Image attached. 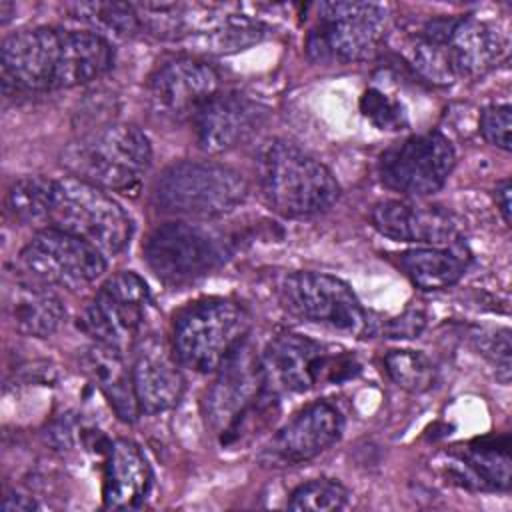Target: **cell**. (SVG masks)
<instances>
[{
  "instance_id": "6da1fadb",
  "label": "cell",
  "mask_w": 512,
  "mask_h": 512,
  "mask_svg": "<svg viewBox=\"0 0 512 512\" xmlns=\"http://www.w3.org/2000/svg\"><path fill=\"white\" fill-rule=\"evenodd\" d=\"M112 64V44L94 30L28 28L10 34L0 48L4 86L22 92L88 84Z\"/></svg>"
},
{
  "instance_id": "7a4b0ae2",
  "label": "cell",
  "mask_w": 512,
  "mask_h": 512,
  "mask_svg": "<svg viewBox=\"0 0 512 512\" xmlns=\"http://www.w3.org/2000/svg\"><path fill=\"white\" fill-rule=\"evenodd\" d=\"M504 54V36L492 24L472 16L432 18L406 42L410 66L434 84L482 76Z\"/></svg>"
},
{
  "instance_id": "3957f363",
  "label": "cell",
  "mask_w": 512,
  "mask_h": 512,
  "mask_svg": "<svg viewBox=\"0 0 512 512\" xmlns=\"http://www.w3.org/2000/svg\"><path fill=\"white\" fill-rule=\"evenodd\" d=\"M276 414V392L268 386L262 356L248 340L218 368L204 396L206 424L224 446L262 430Z\"/></svg>"
},
{
  "instance_id": "277c9868",
  "label": "cell",
  "mask_w": 512,
  "mask_h": 512,
  "mask_svg": "<svg viewBox=\"0 0 512 512\" xmlns=\"http://www.w3.org/2000/svg\"><path fill=\"white\" fill-rule=\"evenodd\" d=\"M256 174L266 204L288 218L322 214L340 196L334 174L288 140H270L260 148Z\"/></svg>"
},
{
  "instance_id": "5b68a950",
  "label": "cell",
  "mask_w": 512,
  "mask_h": 512,
  "mask_svg": "<svg viewBox=\"0 0 512 512\" xmlns=\"http://www.w3.org/2000/svg\"><path fill=\"white\" fill-rule=\"evenodd\" d=\"M152 162L148 136L134 124L114 122L96 128L62 154V164L72 176L102 190H132L140 184Z\"/></svg>"
},
{
  "instance_id": "8992f818",
  "label": "cell",
  "mask_w": 512,
  "mask_h": 512,
  "mask_svg": "<svg viewBox=\"0 0 512 512\" xmlns=\"http://www.w3.org/2000/svg\"><path fill=\"white\" fill-rule=\"evenodd\" d=\"M248 310L230 298H204L188 304L174 318L172 350L194 372H216L246 340Z\"/></svg>"
},
{
  "instance_id": "52a82bcc",
  "label": "cell",
  "mask_w": 512,
  "mask_h": 512,
  "mask_svg": "<svg viewBox=\"0 0 512 512\" xmlns=\"http://www.w3.org/2000/svg\"><path fill=\"white\" fill-rule=\"evenodd\" d=\"M48 228L74 234L110 256L122 252L132 236V220L124 208L102 188L76 176L52 180Z\"/></svg>"
},
{
  "instance_id": "ba28073f",
  "label": "cell",
  "mask_w": 512,
  "mask_h": 512,
  "mask_svg": "<svg viewBox=\"0 0 512 512\" xmlns=\"http://www.w3.org/2000/svg\"><path fill=\"white\" fill-rule=\"evenodd\" d=\"M248 184L244 176L218 162H176L168 166L154 186V202L164 212L212 218L244 202Z\"/></svg>"
},
{
  "instance_id": "9c48e42d",
  "label": "cell",
  "mask_w": 512,
  "mask_h": 512,
  "mask_svg": "<svg viewBox=\"0 0 512 512\" xmlns=\"http://www.w3.org/2000/svg\"><path fill=\"white\" fill-rule=\"evenodd\" d=\"M386 28V8L374 2H320L306 52L320 64H352L370 58Z\"/></svg>"
},
{
  "instance_id": "30bf717a",
  "label": "cell",
  "mask_w": 512,
  "mask_h": 512,
  "mask_svg": "<svg viewBox=\"0 0 512 512\" xmlns=\"http://www.w3.org/2000/svg\"><path fill=\"white\" fill-rule=\"evenodd\" d=\"M268 386L278 392H308L324 384H340L358 372V362L346 350L300 334H280L262 354Z\"/></svg>"
},
{
  "instance_id": "8fae6325",
  "label": "cell",
  "mask_w": 512,
  "mask_h": 512,
  "mask_svg": "<svg viewBox=\"0 0 512 512\" xmlns=\"http://www.w3.org/2000/svg\"><path fill=\"white\" fill-rule=\"evenodd\" d=\"M284 310L300 320L348 334H372L374 320L352 288L324 272H292L280 284Z\"/></svg>"
},
{
  "instance_id": "7c38bea8",
  "label": "cell",
  "mask_w": 512,
  "mask_h": 512,
  "mask_svg": "<svg viewBox=\"0 0 512 512\" xmlns=\"http://www.w3.org/2000/svg\"><path fill=\"white\" fill-rule=\"evenodd\" d=\"M148 306L146 282L134 272H118L102 284L84 308L78 326L96 344L122 352L140 340Z\"/></svg>"
},
{
  "instance_id": "4fadbf2b",
  "label": "cell",
  "mask_w": 512,
  "mask_h": 512,
  "mask_svg": "<svg viewBox=\"0 0 512 512\" xmlns=\"http://www.w3.org/2000/svg\"><path fill=\"white\" fill-rule=\"evenodd\" d=\"M144 258L160 280L184 284L218 268L226 260V246L204 226L168 222L148 236Z\"/></svg>"
},
{
  "instance_id": "5bb4252c",
  "label": "cell",
  "mask_w": 512,
  "mask_h": 512,
  "mask_svg": "<svg viewBox=\"0 0 512 512\" xmlns=\"http://www.w3.org/2000/svg\"><path fill=\"white\" fill-rule=\"evenodd\" d=\"M456 164L450 140L440 132H422L404 138L382 152L380 182L406 196H428L444 186Z\"/></svg>"
},
{
  "instance_id": "9a60e30c",
  "label": "cell",
  "mask_w": 512,
  "mask_h": 512,
  "mask_svg": "<svg viewBox=\"0 0 512 512\" xmlns=\"http://www.w3.org/2000/svg\"><path fill=\"white\" fill-rule=\"evenodd\" d=\"M26 272L46 284L80 290L106 272L104 254L86 240L58 228H42L20 252Z\"/></svg>"
},
{
  "instance_id": "2e32d148",
  "label": "cell",
  "mask_w": 512,
  "mask_h": 512,
  "mask_svg": "<svg viewBox=\"0 0 512 512\" xmlns=\"http://www.w3.org/2000/svg\"><path fill=\"white\" fill-rule=\"evenodd\" d=\"M344 418L330 402H312L288 420L264 446L260 462L272 468L304 464L342 436Z\"/></svg>"
},
{
  "instance_id": "e0dca14e",
  "label": "cell",
  "mask_w": 512,
  "mask_h": 512,
  "mask_svg": "<svg viewBox=\"0 0 512 512\" xmlns=\"http://www.w3.org/2000/svg\"><path fill=\"white\" fill-rule=\"evenodd\" d=\"M218 72L204 60L178 56L158 66L148 78V96L154 110L172 120L194 118L220 90Z\"/></svg>"
},
{
  "instance_id": "ac0fdd59",
  "label": "cell",
  "mask_w": 512,
  "mask_h": 512,
  "mask_svg": "<svg viewBox=\"0 0 512 512\" xmlns=\"http://www.w3.org/2000/svg\"><path fill=\"white\" fill-rule=\"evenodd\" d=\"M266 114V106L246 94L218 92L192 118L196 142L208 154L234 150L260 130Z\"/></svg>"
},
{
  "instance_id": "d6986e66",
  "label": "cell",
  "mask_w": 512,
  "mask_h": 512,
  "mask_svg": "<svg viewBox=\"0 0 512 512\" xmlns=\"http://www.w3.org/2000/svg\"><path fill=\"white\" fill-rule=\"evenodd\" d=\"M130 372L140 412H166L182 398L184 378L176 364V354L162 340H138Z\"/></svg>"
},
{
  "instance_id": "ffe728a7",
  "label": "cell",
  "mask_w": 512,
  "mask_h": 512,
  "mask_svg": "<svg viewBox=\"0 0 512 512\" xmlns=\"http://www.w3.org/2000/svg\"><path fill=\"white\" fill-rule=\"evenodd\" d=\"M374 228L396 242L444 246L456 236V220L440 206L410 200H384L370 212Z\"/></svg>"
},
{
  "instance_id": "44dd1931",
  "label": "cell",
  "mask_w": 512,
  "mask_h": 512,
  "mask_svg": "<svg viewBox=\"0 0 512 512\" xmlns=\"http://www.w3.org/2000/svg\"><path fill=\"white\" fill-rule=\"evenodd\" d=\"M152 488V470L142 450L126 438L114 440L104 464L102 500L112 510L140 508Z\"/></svg>"
},
{
  "instance_id": "7402d4cb",
  "label": "cell",
  "mask_w": 512,
  "mask_h": 512,
  "mask_svg": "<svg viewBox=\"0 0 512 512\" xmlns=\"http://www.w3.org/2000/svg\"><path fill=\"white\" fill-rule=\"evenodd\" d=\"M4 310L10 324L24 336L46 338L64 322L66 310L62 300L38 280H22L6 284Z\"/></svg>"
},
{
  "instance_id": "603a6c76",
  "label": "cell",
  "mask_w": 512,
  "mask_h": 512,
  "mask_svg": "<svg viewBox=\"0 0 512 512\" xmlns=\"http://www.w3.org/2000/svg\"><path fill=\"white\" fill-rule=\"evenodd\" d=\"M82 364L110 402L116 416L124 422H134L140 408L134 396L132 372L124 366L122 352L96 344L86 350Z\"/></svg>"
},
{
  "instance_id": "cb8c5ba5",
  "label": "cell",
  "mask_w": 512,
  "mask_h": 512,
  "mask_svg": "<svg viewBox=\"0 0 512 512\" xmlns=\"http://www.w3.org/2000/svg\"><path fill=\"white\" fill-rule=\"evenodd\" d=\"M398 266L420 290H442L456 284L464 276L466 260L464 254L454 250L424 246L402 252Z\"/></svg>"
},
{
  "instance_id": "d4e9b609",
  "label": "cell",
  "mask_w": 512,
  "mask_h": 512,
  "mask_svg": "<svg viewBox=\"0 0 512 512\" xmlns=\"http://www.w3.org/2000/svg\"><path fill=\"white\" fill-rule=\"evenodd\" d=\"M462 484L476 488L506 490L510 486V456L508 444L498 446L496 442H480L468 446L462 454H456V466Z\"/></svg>"
},
{
  "instance_id": "484cf974",
  "label": "cell",
  "mask_w": 512,
  "mask_h": 512,
  "mask_svg": "<svg viewBox=\"0 0 512 512\" xmlns=\"http://www.w3.org/2000/svg\"><path fill=\"white\" fill-rule=\"evenodd\" d=\"M52 178L28 176L12 184L8 192V210L12 216L30 226L48 228V204H50Z\"/></svg>"
},
{
  "instance_id": "4316f807",
  "label": "cell",
  "mask_w": 512,
  "mask_h": 512,
  "mask_svg": "<svg viewBox=\"0 0 512 512\" xmlns=\"http://www.w3.org/2000/svg\"><path fill=\"white\" fill-rule=\"evenodd\" d=\"M78 20L88 22L94 26V32L102 36L108 32L112 36H132L140 30L138 14L134 4H120V2H88V4H74L72 6Z\"/></svg>"
},
{
  "instance_id": "83f0119b",
  "label": "cell",
  "mask_w": 512,
  "mask_h": 512,
  "mask_svg": "<svg viewBox=\"0 0 512 512\" xmlns=\"http://www.w3.org/2000/svg\"><path fill=\"white\" fill-rule=\"evenodd\" d=\"M388 376L408 392H424L436 382L434 364L414 350H392L384 358Z\"/></svg>"
},
{
  "instance_id": "f1b7e54d",
  "label": "cell",
  "mask_w": 512,
  "mask_h": 512,
  "mask_svg": "<svg viewBox=\"0 0 512 512\" xmlns=\"http://www.w3.org/2000/svg\"><path fill=\"white\" fill-rule=\"evenodd\" d=\"M350 492L332 478H316L300 484L288 500L290 510H312V512H332L348 504Z\"/></svg>"
},
{
  "instance_id": "f546056e",
  "label": "cell",
  "mask_w": 512,
  "mask_h": 512,
  "mask_svg": "<svg viewBox=\"0 0 512 512\" xmlns=\"http://www.w3.org/2000/svg\"><path fill=\"white\" fill-rule=\"evenodd\" d=\"M362 114L380 130H402L408 124L406 112L398 100L378 88H368L360 98Z\"/></svg>"
},
{
  "instance_id": "4dcf8cb0",
  "label": "cell",
  "mask_w": 512,
  "mask_h": 512,
  "mask_svg": "<svg viewBox=\"0 0 512 512\" xmlns=\"http://www.w3.org/2000/svg\"><path fill=\"white\" fill-rule=\"evenodd\" d=\"M510 130H512V116H510L508 104H492L482 110L480 132L488 144L508 152L510 150Z\"/></svg>"
},
{
  "instance_id": "1f68e13d",
  "label": "cell",
  "mask_w": 512,
  "mask_h": 512,
  "mask_svg": "<svg viewBox=\"0 0 512 512\" xmlns=\"http://www.w3.org/2000/svg\"><path fill=\"white\" fill-rule=\"evenodd\" d=\"M484 354L496 364V370L502 378V382L510 380V332L502 330L488 338V342L482 346Z\"/></svg>"
},
{
  "instance_id": "d6a6232c",
  "label": "cell",
  "mask_w": 512,
  "mask_h": 512,
  "mask_svg": "<svg viewBox=\"0 0 512 512\" xmlns=\"http://www.w3.org/2000/svg\"><path fill=\"white\" fill-rule=\"evenodd\" d=\"M424 326V316L420 312H406L398 320H392L388 326V334L392 338H410L416 336Z\"/></svg>"
},
{
  "instance_id": "836d02e7",
  "label": "cell",
  "mask_w": 512,
  "mask_h": 512,
  "mask_svg": "<svg viewBox=\"0 0 512 512\" xmlns=\"http://www.w3.org/2000/svg\"><path fill=\"white\" fill-rule=\"evenodd\" d=\"M34 508H38V504L30 498V496H24V494H8V496H4V500H2V510H6V512H28V510H34Z\"/></svg>"
},
{
  "instance_id": "e575fe53",
  "label": "cell",
  "mask_w": 512,
  "mask_h": 512,
  "mask_svg": "<svg viewBox=\"0 0 512 512\" xmlns=\"http://www.w3.org/2000/svg\"><path fill=\"white\" fill-rule=\"evenodd\" d=\"M494 200H496V206L504 218V222L510 226V182L508 180H502L496 190H494Z\"/></svg>"
}]
</instances>
